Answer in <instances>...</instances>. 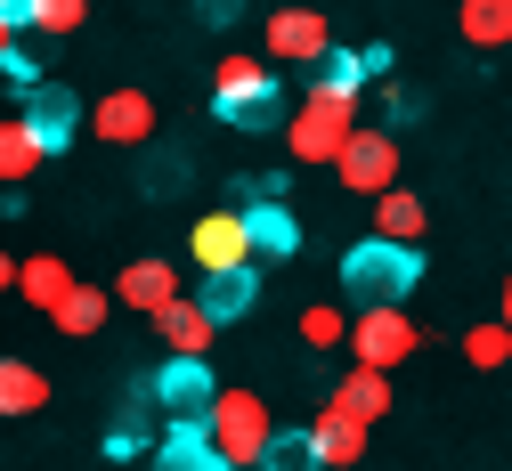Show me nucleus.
<instances>
[{"label": "nucleus", "mask_w": 512, "mask_h": 471, "mask_svg": "<svg viewBox=\"0 0 512 471\" xmlns=\"http://www.w3.org/2000/svg\"><path fill=\"white\" fill-rule=\"evenodd\" d=\"M106 309H122V301H114V285H74V301L57 309L49 325H57V333H74V342H90V333L106 325Z\"/></svg>", "instance_id": "5701e85b"}, {"label": "nucleus", "mask_w": 512, "mask_h": 471, "mask_svg": "<svg viewBox=\"0 0 512 471\" xmlns=\"http://www.w3.org/2000/svg\"><path fill=\"white\" fill-rule=\"evenodd\" d=\"M293 106H301V98H285V90H269V98H252V106L236 114V130H285V122H293Z\"/></svg>", "instance_id": "cd10ccee"}, {"label": "nucleus", "mask_w": 512, "mask_h": 471, "mask_svg": "<svg viewBox=\"0 0 512 471\" xmlns=\"http://www.w3.org/2000/svg\"><path fill=\"white\" fill-rule=\"evenodd\" d=\"M431 212H423V195L391 187V195H374V236H391V244H423Z\"/></svg>", "instance_id": "412c9836"}, {"label": "nucleus", "mask_w": 512, "mask_h": 471, "mask_svg": "<svg viewBox=\"0 0 512 471\" xmlns=\"http://www.w3.org/2000/svg\"><path fill=\"white\" fill-rule=\"evenodd\" d=\"M358 130H366V122H358V98H350V90L309 82V98H301V106H293V122H285V155H293V163H326V171H334V163H342V147L358 139Z\"/></svg>", "instance_id": "f257e3e1"}, {"label": "nucleus", "mask_w": 512, "mask_h": 471, "mask_svg": "<svg viewBox=\"0 0 512 471\" xmlns=\"http://www.w3.org/2000/svg\"><path fill=\"white\" fill-rule=\"evenodd\" d=\"M244 212H252V252L261 260H293L301 252V220L285 204H244Z\"/></svg>", "instance_id": "4be33fe9"}, {"label": "nucleus", "mask_w": 512, "mask_h": 471, "mask_svg": "<svg viewBox=\"0 0 512 471\" xmlns=\"http://www.w3.org/2000/svg\"><path fill=\"white\" fill-rule=\"evenodd\" d=\"M25 114H33V130L49 139V155H57V147H74V139H82V122H90V106H82L66 82H33V90H25Z\"/></svg>", "instance_id": "9b49d317"}, {"label": "nucleus", "mask_w": 512, "mask_h": 471, "mask_svg": "<svg viewBox=\"0 0 512 471\" xmlns=\"http://www.w3.org/2000/svg\"><path fill=\"white\" fill-rule=\"evenodd\" d=\"M204 423H212V439H220V455H228L236 471H261V455H269V439H277V415H269L261 390H220Z\"/></svg>", "instance_id": "7ed1b4c3"}, {"label": "nucleus", "mask_w": 512, "mask_h": 471, "mask_svg": "<svg viewBox=\"0 0 512 471\" xmlns=\"http://www.w3.org/2000/svg\"><path fill=\"white\" fill-rule=\"evenodd\" d=\"M415 285H423V252H415V244L366 236V244L342 252V293H350V309H391V301H407Z\"/></svg>", "instance_id": "f03ea898"}, {"label": "nucleus", "mask_w": 512, "mask_h": 471, "mask_svg": "<svg viewBox=\"0 0 512 471\" xmlns=\"http://www.w3.org/2000/svg\"><path fill=\"white\" fill-rule=\"evenodd\" d=\"M82 17H90V0H41V9H33V33H82Z\"/></svg>", "instance_id": "c85d7f7f"}, {"label": "nucleus", "mask_w": 512, "mask_h": 471, "mask_svg": "<svg viewBox=\"0 0 512 471\" xmlns=\"http://www.w3.org/2000/svg\"><path fill=\"white\" fill-rule=\"evenodd\" d=\"M309 431H317V447H326V463H334V471H350V463L366 455V431H374V423H358L350 407H334V398H326V407L309 415Z\"/></svg>", "instance_id": "f3484780"}, {"label": "nucleus", "mask_w": 512, "mask_h": 471, "mask_svg": "<svg viewBox=\"0 0 512 471\" xmlns=\"http://www.w3.org/2000/svg\"><path fill=\"white\" fill-rule=\"evenodd\" d=\"M334 57V25L317 9H277L269 17V65H326Z\"/></svg>", "instance_id": "1a4fd4ad"}, {"label": "nucleus", "mask_w": 512, "mask_h": 471, "mask_svg": "<svg viewBox=\"0 0 512 471\" xmlns=\"http://www.w3.org/2000/svg\"><path fill=\"white\" fill-rule=\"evenodd\" d=\"M41 163H49V139L33 130V114L0 122V179H9V187H25V179H33Z\"/></svg>", "instance_id": "6ab92c4d"}, {"label": "nucleus", "mask_w": 512, "mask_h": 471, "mask_svg": "<svg viewBox=\"0 0 512 471\" xmlns=\"http://www.w3.org/2000/svg\"><path fill=\"white\" fill-rule=\"evenodd\" d=\"M301 342H309V350H342V342H350V317H342L334 301H309V309H301Z\"/></svg>", "instance_id": "bb28decb"}, {"label": "nucleus", "mask_w": 512, "mask_h": 471, "mask_svg": "<svg viewBox=\"0 0 512 471\" xmlns=\"http://www.w3.org/2000/svg\"><path fill=\"white\" fill-rule=\"evenodd\" d=\"M155 333L171 342V358H212V342H220V317H212L196 293H179V301L155 317Z\"/></svg>", "instance_id": "4468645a"}, {"label": "nucleus", "mask_w": 512, "mask_h": 471, "mask_svg": "<svg viewBox=\"0 0 512 471\" xmlns=\"http://www.w3.org/2000/svg\"><path fill=\"white\" fill-rule=\"evenodd\" d=\"M244 17V0H204V25H236Z\"/></svg>", "instance_id": "2f4dec72"}, {"label": "nucleus", "mask_w": 512, "mask_h": 471, "mask_svg": "<svg viewBox=\"0 0 512 471\" xmlns=\"http://www.w3.org/2000/svg\"><path fill=\"white\" fill-rule=\"evenodd\" d=\"M155 471H236V463L220 455V439H212L204 415H179L163 431V447H155Z\"/></svg>", "instance_id": "9d476101"}, {"label": "nucleus", "mask_w": 512, "mask_h": 471, "mask_svg": "<svg viewBox=\"0 0 512 471\" xmlns=\"http://www.w3.org/2000/svg\"><path fill=\"white\" fill-rule=\"evenodd\" d=\"M504 325H512V277H504Z\"/></svg>", "instance_id": "473e14b6"}, {"label": "nucleus", "mask_w": 512, "mask_h": 471, "mask_svg": "<svg viewBox=\"0 0 512 471\" xmlns=\"http://www.w3.org/2000/svg\"><path fill=\"white\" fill-rule=\"evenodd\" d=\"M464 358H472L480 374L512 366V325H504V317H496V325H472V333H464Z\"/></svg>", "instance_id": "a878e982"}, {"label": "nucleus", "mask_w": 512, "mask_h": 471, "mask_svg": "<svg viewBox=\"0 0 512 471\" xmlns=\"http://www.w3.org/2000/svg\"><path fill=\"white\" fill-rule=\"evenodd\" d=\"M33 9H41V0H0V25H9V33H33Z\"/></svg>", "instance_id": "7c9ffc66"}, {"label": "nucleus", "mask_w": 512, "mask_h": 471, "mask_svg": "<svg viewBox=\"0 0 512 471\" xmlns=\"http://www.w3.org/2000/svg\"><path fill=\"white\" fill-rule=\"evenodd\" d=\"M187 260H196V268H244V260H261V252H252V212L244 204L204 212L196 228H187Z\"/></svg>", "instance_id": "423d86ee"}, {"label": "nucleus", "mask_w": 512, "mask_h": 471, "mask_svg": "<svg viewBox=\"0 0 512 471\" xmlns=\"http://www.w3.org/2000/svg\"><path fill=\"white\" fill-rule=\"evenodd\" d=\"M0 407H9V415H41L49 407V382L25 358H9V366H0Z\"/></svg>", "instance_id": "393cba45"}, {"label": "nucleus", "mask_w": 512, "mask_h": 471, "mask_svg": "<svg viewBox=\"0 0 512 471\" xmlns=\"http://www.w3.org/2000/svg\"><path fill=\"white\" fill-rule=\"evenodd\" d=\"M391 366H350L342 382H334V407H350L358 423H382V415H391Z\"/></svg>", "instance_id": "a211bd4d"}, {"label": "nucleus", "mask_w": 512, "mask_h": 471, "mask_svg": "<svg viewBox=\"0 0 512 471\" xmlns=\"http://www.w3.org/2000/svg\"><path fill=\"white\" fill-rule=\"evenodd\" d=\"M415 350H423V325H415L399 301H391V309H358V317H350V358H358V366H391V374H399Z\"/></svg>", "instance_id": "20e7f679"}, {"label": "nucleus", "mask_w": 512, "mask_h": 471, "mask_svg": "<svg viewBox=\"0 0 512 471\" xmlns=\"http://www.w3.org/2000/svg\"><path fill=\"white\" fill-rule=\"evenodd\" d=\"M269 90H277V74H269L261 57H244V49L212 65V106H220V122H236L252 98H269Z\"/></svg>", "instance_id": "f8f14e48"}, {"label": "nucleus", "mask_w": 512, "mask_h": 471, "mask_svg": "<svg viewBox=\"0 0 512 471\" xmlns=\"http://www.w3.org/2000/svg\"><path fill=\"white\" fill-rule=\"evenodd\" d=\"M74 285H82V277H74V268L57 260V252H25V268H17V293H25L41 317L66 309V301H74Z\"/></svg>", "instance_id": "2eb2a0df"}, {"label": "nucleus", "mask_w": 512, "mask_h": 471, "mask_svg": "<svg viewBox=\"0 0 512 471\" xmlns=\"http://www.w3.org/2000/svg\"><path fill=\"white\" fill-rule=\"evenodd\" d=\"M261 471H334V463H326V447H317V431L301 423V431H277V439H269Z\"/></svg>", "instance_id": "b1692460"}, {"label": "nucleus", "mask_w": 512, "mask_h": 471, "mask_svg": "<svg viewBox=\"0 0 512 471\" xmlns=\"http://www.w3.org/2000/svg\"><path fill=\"white\" fill-rule=\"evenodd\" d=\"M114 301L139 309V317H163V309L179 301V260H131V268L114 277Z\"/></svg>", "instance_id": "ddd939ff"}, {"label": "nucleus", "mask_w": 512, "mask_h": 471, "mask_svg": "<svg viewBox=\"0 0 512 471\" xmlns=\"http://www.w3.org/2000/svg\"><path fill=\"white\" fill-rule=\"evenodd\" d=\"M334 179L350 195H391L399 187V139L391 130H358V139L342 147V163H334Z\"/></svg>", "instance_id": "0eeeda50"}, {"label": "nucleus", "mask_w": 512, "mask_h": 471, "mask_svg": "<svg viewBox=\"0 0 512 471\" xmlns=\"http://www.w3.org/2000/svg\"><path fill=\"white\" fill-rule=\"evenodd\" d=\"M456 33L472 49H512V0H456Z\"/></svg>", "instance_id": "aec40b11"}, {"label": "nucleus", "mask_w": 512, "mask_h": 471, "mask_svg": "<svg viewBox=\"0 0 512 471\" xmlns=\"http://www.w3.org/2000/svg\"><path fill=\"white\" fill-rule=\"evenodd\" d=\"M196 301L220 317V325H236V317H252V301H261V277H252V260L244 268H204V285H196Z\"/></svg>", "instance_id": "dca6fc26"}, {"label": "nucleus", "mask_w": 512, "mask_h": 471, "mask_svg": "<svg viewBox=\"0 0 512 471\" xmlns=\"http://www.w3.org/2000/svg\"><path fill=\"white\" fill-rule=\"evenodd\" d=\"M504 74H512V49H504Z\"/></svg>", "instance_id": "72a5a7b5"}, {"label": "nucleus", "mask_w": 512, "mask_h": 471, "mask_svg": "<svg viewBox=\"0 0 512 471\" xmlns=\"http://www.w3.org/2000/svg\"><path fill=\"white\" fill-rule=\"evenodd\" d=\"M90 130H98L106 147H155V130H163V106H155L147 90H131V82H122V90H106V98L90 106Z\"/></svg>", "instance_id": "39448f33"}, {"label": "nucleus", "mask_w": 512, "mask_h": 471, "mask_svg": "<svg viewBox=\"0 0 512 471\" xmlns=\"http://www.w3.org/2000/svg\"><path fill=\"white\" fill-rule=\"evenodd\" d=\"M147 390H155V407H163L171 423H179V415H212V398H220V382H212L204 358H171V366H155Z\"/></svg>", "instance_id": "6e6552de"}, {"label": "nucleus", "mask_w": 512, "mask_h": 471, "mask_svg": "<svg viewBox=\"0 0 512 471\" xmlns=\"http://www.w3.org/2000/svg\"><path fill=\"white\" fill-rule=\"evenodd\" d=\"M0 65H9V82H17V90H33V82H41V65H33L25 33H9V49H0Z\"/></svg>", "instance_id": "c756f323"}]
</instances>
